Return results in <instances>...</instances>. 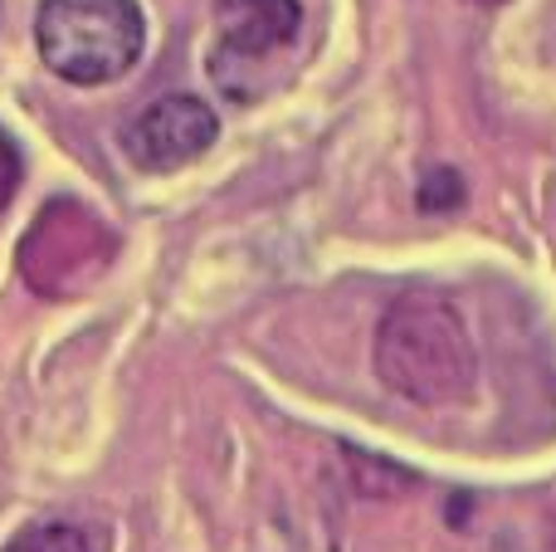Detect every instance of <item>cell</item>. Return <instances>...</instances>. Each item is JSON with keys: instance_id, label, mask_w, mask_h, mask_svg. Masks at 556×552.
Instances as JSON below:
<instances>
[{"instance_id": "1", "label": "cell", "mask_w": 556, "mask_h": 552, "mask_svg": "<svg viewBox=\"0 0 556 552\" xmlns=\"http://www.w3.org/2000/svg\"><path fill=\"white\" fill-rule=\"evenodd\" d=\"M376 372L415 406H454L473 391L479 357L464 318L434 293H405L376 328Z\"/></svg>"}, {"instance_id": "5", "label": "cell", "mask_w": 556, "mask_h": 552, "mask_svg": "<svg viewBox=\"0 0 556 552\" xmlns=\"http://www.w3.org/2000/svg\"><path fill=\"white\" fill-rule=\"evenodd\" d=\"M298 20H303L298 0H215L225 54H269L293 39Z\"/></svg>"}, {"instance_id": "8", "label": "cell", "mask_w": 556, "mask_h": 552, "mask_svg": "<svg viewBox=\"0 0 556 552\" xmlns=\"http://www.w3.org/2000/svg\"><path fill=\"white\" fill-rule=\"evenodd\" d=\"M473 5H503V0H473Z\"/></svg>"}, {"instance_id": "6", "label": "cell", "mask_w": 556, "mask_h": 552, "mask_svg": "<svg viewBox=\"0 0 556 552\" xmlns=\"http://www.w3.org/2000/svg\"><path fill=\"white\" fill-rule=\"evenodd\" d=\"M5 552H98V538L84 534L78 524H35Z\"/></svg>"}, {"instance_id": "7", "label": "cell", "mask_w": 556, "mask_h": 552, "mask_svg": "<svg viewBox=\"0 0 556 552\" xmlns=\"http://www.w3.org/2000/svg\"><path fill=\"white\" fill-rule=\"evenodd\" d=\"M20 176H25V162H20V147H15V137H10L5 127H0V211H5V205L15 201Z\"/></svg>"}, {"instance_id": "2", "label": "cell", "mask_w": 556, "mask_h": 552, "mask_svg": "<svg viewBox=\"0 0 556 552\" xmlns=\"http://www.w3.org/2000/svg\"><path fill=\"white\" fill-rule=\"evenodd\" d=\"M35 39L59 78L93 88L137 64L147 25L137 0H45L35 15Z\"/></svg>"}, {"instance_id": "4", "label": "cell", "mask_w": 556, "mask_h": 552, "mask_svg": "<svg viewBox=\"0 0 556 552\" xmlns=\"http://www.w3.org/2000/svg\"><path fill=\"white\" fill-rule=\"evenodd\" d=\"M215 137H220V123H215L211 108H205L201 98L176 93V98L147 103L142 113L127 123L123 147H127V156H132V166H142V172H176V166L195 162Z\"/></svg>"}, {"instance_id": "3", "label": "cell", "mask_w": 556, "mask_h": 552, "mask_svg": "<svg viewBox=\"0 0 556 552\" xmlns=\"http://www.w3.org/2000/svg\"><path fill=\"white\" fill-rule=\"evenodd\" d=\"M117 260V230L98 211H88L74 196H59L29 221L25 240L15 250L20 279L39 299H78L88 293Z\"/></svg>"}]
</instances>
